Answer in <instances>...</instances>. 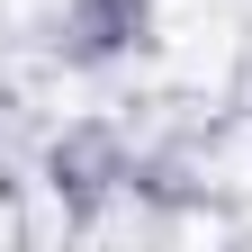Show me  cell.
<instances>
[{"instance_id":"1","label":"cell","mask_w":252,"mask_h":252,"mask_svg":"<svg viewBox=\"0 0 252 252\" xmlns=\"http://www.w3.org/2000/svg\"><path fill=\"white\" fill-rule=\"evenodd\" d=\"M153 36V0H63V18H54V54L63 63H117V54H135Z\"/></svg>"}]
</instances>
